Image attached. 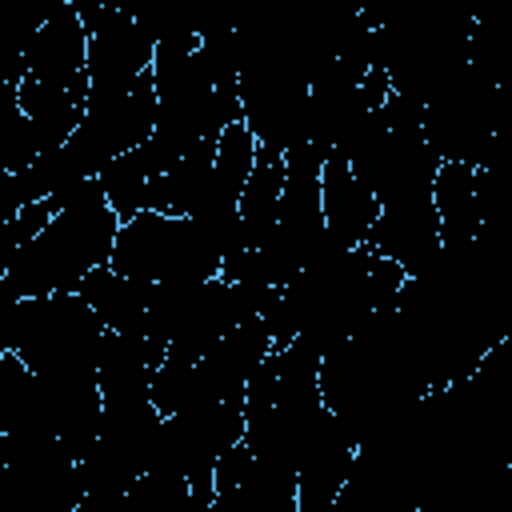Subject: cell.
Masks as SVG:
<instances>
[{
  "label": "cell",
  "instance_id": "obj_1",
  "mask_svg": "<svg viewBox=\"0 0 512 512\" xmlns=\"http://www.w3.org/2000/svg\"><path fill=\"white\" fill-rule=\"evenodd\" d=\"M52 220L16 252L8 276L0 280V300H44L60 292H76L84 276L108 264L120 220L104 204L96 180H84L52 200Z\"/></svg>",
  "mask_w": 512,
  "mask_h": 512
},
{
  "label": "cell",
  "instance_id": "obj_2",
  "mask_svg": "<svg viewBox=\"0 0 512 512\" xmlns=\"http://www.w3.org/2000/svg\"><path fill=\"white\" fill-rule=\"evenodd\" d=\"M108 268L136 284H204L220 276L224 252L188 216L136 212L116 228Z\"/></svg>",
  "mask_w": 512,
  "mask_h": 512
},
{
  "label": "cell",
  "instance_id": "obj_3",
  "mask_svg": "<svg viewBox=\"0 0 512 512\" xmlns=\"http://www.w3.org/2000/svg\"><path fill=\"white\" fill-rule=\"evenodd\" d=\"M100 340H104V328L76 292L16 304L12 356L44 380L96 376Z\"/></svg>",
  "mask_w": 512,
  "mask_h": 512
},
{
  "label": "cell",
  "instance_id": "obj_4",
  "mask_svg": "<svg viewBox=\"0 0 512 512\" xmlns=\"http://www.w3.org/2000/svg\"><path fill=\"white\" fill-rule=\"evenodd\" d=\"M164 416L148 396L140 400H116L100 412V436L96 444L76 460V476L84 492H108L120 496L136 476L148 472L156 436Z\"/></svg>",
  "mask_w": 512,
  "mask_h": 512
},
{
  "label": "cell",
  "instance_id": "obj_5",
  "mask_svg": "<svg viewBox=\"0 0 512 512\" xmlns=\"http://www.w3.org/2000/svg\"><path fill=\"white\" fill-rule=\"evenodd\" d=\"M76 16L84 24L88 56L84 76L88 92H116L132 88L152 68V36L140 28L136 12L116 4H76Z\"/></svg>",
  "mask_w": 512,
  "mask_h": 512
},
{
  "label": "cell",
  "instance_id": "obj_6",
  "mask_svg": "<svg viewBox=\"0 0 512 512\" xmlns=\"http://www.w3.org/2000/svg\"><path fill=\"white\" fill-rule=\"evenodd\" d=\"M496 176L488 168L440 164L432 176V208L440 224V244H472L496 220Z\"/></svg>",
  "mask_w": 512,
  "mask_h": 512
},
{
  "label": "cell",
  "instance_id": "obj_7",
  "mask_svg": "<svg viewBox=\"0 0 512 512\" xmlns=\"http://www.w3.org/2000/svg\"><path fill=\"white\" fill-rule=\"evenodd\" d=\"M364 248L380 260H392L408 276L420 272L436 252H440V224L432 208V192L404 196L392 204H380L376 224L364 240Z\"/></svg>",
  "mask_w": 512,
  "mask_h": 512
},
{
  "label": "cell",
  "instance_id": "obj_8",
  "mask_svg": "<svg viewBox=\"0 0 512 512\" xmlns=\"http://www.w3.org/2000/svg\"><path fill=\"white\" fill-rule=\"evenodd\" d=\"M84 56H88L84 24L76 16V4L64 0V4H52V12L28 36L20 52V68L28 80H40V84H88Z\"/></svg>",
  "mask_w": 512,
  "mask_h": 512
},
{
  "label": "cell",
  "instance_id": "obj_9",
  "mask_svg": "<svg viewBox=\"0 0 512 512\" xmlns=\"http://www.w3.org/2000/svg\"><path fill=\"white\" fill-rule=\"evenodd\" d=\"M0 432L8 440H56L52 392L12 352L0 360Z\"/></svg>",
  "mask_w": 512,
  "mask_h": 512
},
{
  "label": "cell",
  "instance_id": "obj_10",
  "mask_svg": "<svg viewBox=\"0 0 512 512\" xmlns=\"http://www.w3.org/2000/svg\"><path fill=\"white\" fill-rule=\"evenodd\" d=\"M320 212H324V232L344 244V248H360L376 224L380 204L372 200V192L348 172V164L340 156H328L320 168Z\"/></svg>",
  "mask_w": 512,
  "mask_h": 512
},
{
  "label": "cell",
  "instance_id": "obj_11",
  "mask_svg": "<svg viewBox=\"0 0 512 512\" xmlns=\"http://www.w3.org/2000/svg\"><path fill=\"white\" fill-rule=\"evenodd\" d=\"M164 348L152 344L148 336H116L104 332L100 352H96V384H100V400L116 404V400H140L148 396L152 372L160 368Z\"/></svg>",
  "mask_w": 512,
  "mask_h": 512
},
{
  "label": "cell",
  "instance_id": "obj_12",
  "mask_svg": "<svg viewBox=\"0 0 512 512\" xmlns=\"http://www.w3.org/2000/svg\"><path fill=\"white\" fill-rule=\"evenodd\" d=\"M16 104L36 136V148L52 152L76 132L88 104V84H40L24 76L16 84Z\"/></svg>",
  "mask_w": 512,
  "mask_h": 512
},
{
  "label": "cell",
  "instance_id": "obj_13",
  "mask_svg": "<svg viewBox=\"0 0 512 512\" xmlns=\"http://www.w3.org/2000/svg\"><path fill=\"white\" fill-rule=\"evenodd\" d=\"M148 292L152 284H136L120 272H112L108 264L96 268L92 276H84V284L76 288V296L92 308V316L100 320L104 332L116 336H144L148 324Z\"/></svg>",
  "mask_w": 512,
  "mask_h": 512
},
{
  "label": "cell",
  "instance_id": "obj_14",
  "mask_svg": "<svg viewBox=\"0 0 512 512\" xmlns=\"http://www.w3.org/2000/svg\"><path fill=\"white\" fill-rule=\"evenodd\" d=\"M280 188H284V156H280V152H268V148H256V164H252L248 184H244L240 204H236L244 252H248V248H260L264 236L272 232L276 204H280Z\"/></svg>",
  "mask_w": 512,
  "mask_h": 512
},
{
  "label": "cell",
  "instance_id": "obj_15",
  "mask_svg": "<svg viewBox=\"0 0 512 512\" xmlns=\"http://www.w3.org/2000/svg\"><path fill=\"white\" fill-rule=\"evenodd\" d=\"M96 184H100L104 204L112 208V216H116L120 224L132 220L136 212H148L152 176H148V168H144V160H140V148L116 156L112 164H104L100 176H96Z\"/></svg>",
  "mask_w": 512,
  "mask_h": 512
},
{
  "label": "cell",
  "instance_id": "obj_16",
  "mask_svg": "<svg viewBox=\"0 0 512 512\" xmlns=\"http://www.w3.org/2000/svg\"><path fill=\"white\" fill-rule=\"evenodd\" d=\"M124 512H196L192 508V488L180 476L168 472H144L120 492Z\"/></svg>",
  "mask_w": 512,
  "mask_h": 512
},
{
  "label": "cell",
  "instance_id": "obj_17",
  "mask_svg": "<svg viewBox=\"0 0 512 512\" xmlns=\"http://www.w3.org/2000/svg\"><path fill=\"white\" fill-rule=\"evenodd\" d=\"M40 156L36 136L16 104V84L0 88V176H16L24 172L32 160Z\"/></svg>",
  "mask_w": 512,
  "mask_h": 512
},
{
  "label": "cell",
  "instance_id": "obj_18",
  "mask_svg": "<svg viewBox=\"0 0 512 512\" xmlns=\"http://www.w3.org/2000/svg\"><path fill=\"white\" fill-rule=\"evenodd\" d=\"M52 212H56V204H52V200H40V204L20 208L12 220H0V280L8 276L16 252H20V248H24V244L52 220Z\"/></svg>",
  "mask_w": 512,
  "mask_h": 512
},
{
  "label": "cell",
  "instance_id": "obj_19",
  "mask_svg": "<svg viewBox=\"0 0 512 512\" xmlns=\"http://www.w3.org/2000/svg\"><path fill=\"white\" fill-rule=\"evenodd\" d=\"M248 468H252V452H248V444L240 440V444H232V448L212 464V488H216V492H232V488L248 476Z\"/></svg>",
  "mask_w": 512,
  "mask_h": 512
},
{
  "label": "cell",
  "instance_id": "obj_20",
  "mask_svg": "<svg viewBox=\"0 0 512 512\" xmlns=\"http://www.w3.org/2000/svg\"><path fill=\"white\" fill-rule=\"evenodd\" d=\"M76 512H124L120 496H108V492H84Z\"/></svg>",
  "mask_w": 512,
  "mask_h": 512
},
{
  "label": "cell",
  "instance_id": "obj_21",
  "mask_svg": "<svg viewBox=\"0 0 512 512\" xmlns=\"http://www.w3.org/2000/svg\"><path fill=\"white\" fill-rule=\"evenodd\" d=\"M12 328H16V304L0 300V360L12 352Z\"/></svg>",
  "mask_w": 512,
  "mask_h": 512
},
{
  "label": "cell",
  "instance_id": "obj_22",
  "mask_svg": "<svg viewBox=\"0 0 512 512\" xmlns=\"http://www.w3.org/2000/svg\"><path fill=\"white\" fill-rule=\"evenodd\" d=\"M4 468H8V436L0 432V472H4Z\"/></svg>",
  "mask_w": 512,
  "mask_h": 512
}]
</instances>
